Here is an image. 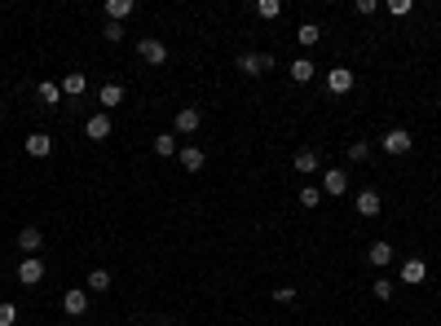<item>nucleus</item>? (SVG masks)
I'll return each instance as SVG.
<instances>
[{"label": "nucleus", "instance_id": "423d86ee", "mask_svg": "<svg viewBox=\"0 0 441 326\" xmlns=\"http://www.w3.org/2000/svg\"><path fill=\"white\" fill-rule=\"evenodd\" d=\"M379 146H384L388 154H406L411 150V132L406 128H388L384 137H379Z\"/></svg>", "mask_w": 441, "mask_h": 326}, {"label": "nucleus", "instance_id": "f03ea898", "mask_svg": "<svg viewBox=\"0 0 441 326\" xmlns=\"http://www.w3.org/2000/svg\"><path fill=\"white\" fill-rule=\"evenodd\" d=\"M137 53L146 57L150 66H163V62H168V44L154 40V35H141V40H137Z\"/></svg>", "mask_w": 441, "mask_h": 326}, {"label": "nucleus", "instance_id": "412c9836", "mask_svg": "<svg viewBox=\"0 0 441 326\" xmlns=\"http://www.w3.org/2000/svg\"><path fill=\"white\" fill-rule=\"evenodd\" d=\"M366 260H371L375 269H384V264L393 260V243H371V251H366Z\"/></svg>", "mask_w": 441, "mask_h": 326}, {"label": "nucleus", "instance_id": "ddd939ff", "mask_svg": "<svg viewBox=\"0 0 441 326\" xmlns=\"http://www.w3.org/2000/svg\"><path fill=\"white\" fill-rule=\"evenodd\" d=\"M177 159H181V167H186V172H199V167L208 163V154L199 150V146H181V150H177Z\"/></svg>", "mask_w": 441, "mask_h": 326}, {"label": "nucleus", "instance_id": "bb28decb", "mask_svg": "<svg viewBox=\"0 0 441 326\" xmlns=\"http://www.w3.org/2000/svg\"><path fill=\"white\" fill-rule=\"evenodd\" d=\"M349 159H353V163H366V159H371V146H366V141H353V146H349Z\"/></svg>", "mask_w": 441, "mask_h": 326}, {"label": "nucleus", "instance_id": "aec40b11", "mask_svg": "<svg viewBox=\"0 0 441 326\" xmlns=\"http://www.w3.org/2000/svg\"><path fill=\"white\" fill-rule=\"evenodd\" d=\"M314 75H318V66L309 62V57H296V62H291V80H296V84H309Z\"/></svg>", "mask_w": 441, "mask_h": 326}, {"label": "nucleus", "instance_id": "0eeeda50", "mask_svg": "<svg viewBox=\"0 0 441 326\" xmlns=\"http://www.w3.org/2000/svg\"><path fill=\"white\" fill-rule=\"evenodd\" d=\"M327 89L336 93V98H344V93L353 89V71H349V66H331V71H327Z\"/></svg>", "mask_w": 441, "mask_h": 326}, {"label": "nucleus", "instance_id": "393cba45", "mask_svg": "<svg viewBox=\"0 0 441 326\" xmlns=\"http://www.w3.org/2000/svg\"><path fill=\"white\" fill-rule=\"evenodd\" d=\"M256 14L265 18V22H273V18L282 14V5H278V0H256Z\"/></svg>", "mask_w": 441, "mask_h": 326}, {"label": "nucleus", "instance_id": "7c9ffc66", "mask_svg": "<svg viewBox=\"0 0 441 326\" xmlns=\"http://www.w3.org/2000/svg\"><path fill=\"white\" fill-rule=\"evenodd\" d=\"M375 296L379 300H393V282H388V278H375Z\"/></svg>", "mask_w": 441, "mask_h": 326}, {"label": "nucleus", "instance_id": "1a4fd4ad", "mask_svg": "<svg viewBox=\"0 0 441 326\" xmlns=\"http://www.w3.org/2000/svg\"><path fill=\"white\" fill-rule=\"evenodd\" d=\"M22 146H27V154H31V159H49V150H53V137H49V132H31V137L22 141Z\"/></svg>", "mask_w": 441, "mask_h": 326}, {"label": "nucleus", "instance_id": "9b49d317", "mask_svg": "<svg viewBox=\"0 0 441 326\" xmlns=\"http://www.w3.org/2000/svg\"><path fill=\"white\" fill-rule=\"evenodd\" d=\"M291 167H296V172H300V176H309V172H318V150H314V146L296 150V154H291Z\"/></svg>", "mask_w": 441, "mask_h": 326}, {"label": "nucleus", "instance_id": "39448f33", "mask_svg": "<svg viewBox=\"0 0 441 326\" xmlns=\"http://www.w3.org/2000/svg\"><path fill=\"white\" fill-rule=\"evenodd\" d=\"M89 305H93V300H89V291H84V287H71V291L62 296V309L71 313V318H84V313H89Z\"/></svg>", "mask_w": 441, "mask_h": 326}, {"label": "nucleus", "instance_id": "b1692460", "mask_svg": "<svg viewBox=\"0 0 441 326\" xmlns=\"http://www.w3.org/2000/svg\"><path fill=\"white\" fill-rule=\"evenodd\" d=\"M89 291H93V296L111 291V273H106V269H93V273H89Z\"/></svg>", "mask_w": 441, "mask_h": 326}, {"label": "nucleus", "instance_id": "f257e3e1", "mask_svg": "<svg viewBox=\"0 0 441 326\" xmlns=\"http://www.w3.org/2000/svg\"><path fill=\"white\" fill-rule=\"evenodd\" d=\"M199 128H204V115H199V106H181V111H177V119H172V132H177V137H195Z\"/></svg>", "mask_w": 441, "mask_h": 326}, {"label": "nucleus", "instance_id": "cd10ccee", "mask_svg": "<svg viewBox=\"0 0 441 326\" xmlns=\"http://www.w3.org/2000/svg\"><path fill=\"white\" fill-rule=\"evenodd\" d=\"M384 9H388V14H393V18H406V14H411V9H415V5H411V0H388V5H384Z\"/></svg>", "mask_w": 441, "mask_h": 326}, {"label": "nucleus", "instance_id": "6ab92c4d", "mask_svg": "<svg viewBox=\"0 0 441 326\" xmlns=\"http://www.w3.org/2000/svg\"><path fill=\"white\" fill-rule=\"evenodd\" d=\"M424 278H428V264L424 260H406V264H402V282H424Z\"/></svg>", "mask_w": 441, "mask_h": 326}, {"label": "nucleus", "instance_id": "2eb2a0df", "mask_svg": "<svg viewBox=\"0 0 441 326\" xmlns=\"http://www.w3.org/2000/svg\"><path fill=\"white\" fill-rule=\"evenodd\" d=\"M106 22H124L128 14H133V0H106Z\"/></svg>", "mask_w": 441, "mask_h": 326}, {"label": "nucleus", "instance_id": "4be33fe9", "mask_svg": "<svg viewBox=\"0 0 441 326\" xmlns=\"http://www.w3.org/2000/svg\"><path fill=\"white\" fill-rule=\"evenodd\" d=\"M177 141H181L177 132H159V137H154V154H177V150H181Z\"/></svg>", "mask_w": 441, "mask_h": 326}, {"label": "nucleus", "instance_id": "a878e982", "mask_svg": "<svg viewBox=\"0 0 441 326\" xmlns=\"http://www.w3.org/2000/svg\"><path fill=\"white\" fill-rule=\"evenodd\" d=\"M318 203H323V190H318V185H305V190H300V208H318Z\"/></svg>", "mask_w": 441, "mask_h": 326}, {"label": "nucleus", "instance_id": "473e14b6", "mask_svg": "<svg viewBox=\"0 0 441 326\" xmlns=\"http://www.w3.org/2000/svg\"><path fill=\"white\" fill-rule=\"evenodd\" d=\"M375 9H379L375 0H357V5H353V14H362V18H366V14H375Z\"/></svg>", "mask_w": 441, "mask_h": 326}, {"label": "nucleus", "instance_id": "c756f323", "mask_svg": "<svg viewBox=\"0 0 441 326\" xmlns=\"http://www.w3.org/2000/svg\"><path fill=\"white\" fill-rule=\"evenodd\" d=\"M18 322V305H0V326H14Z\"/></svg>", "mask_w": 441, "mask_h": 326}, {"label": "nucleus", "instance_id": "2f4dec72", "mask_svg": "<svg viewBox=\"0 0 441 326\" xmlns=\"http://www.w3.org/2000/svg\"><path fill=\"white\" fill-rule=\"evenodd\" d=\"M273 300H278V305H291V300H296V287H278Z\"/></svg>", "mask_w": 441, "mask_h": 326}, {"label": "nucleus", "instance_id": "f8f14e48", "mask_svg": "<svg viewBox=\"0 0 441 326\" xmlns=\"http://www.w3.org/2000/svg\"><path fill=\"white\" fill-rule=\"evenodd\" d=\"M323 190H327L331 199H340L344 190H349V172H340V167H331V172L323 176Z\"/></svg>", "mask_w": 441, "mask_h": 326}, {"label": "nucleus", "instance_id": "7ed1b4c3", "mask_svg": "<svg viewBox=\"0 0 441 326\" xmlns=\"http://www.w3.org/2000/svg\"><path fill=\"white\" fill-rule=\"evenodd\" d=\"M273 66V53H238V71L243 75H265Z\"/></svg>", "mask_w": 441, "mask_h": 326}, {"label": "nucleus", "instance_id": "72a5a7b5", "mask_svg": "<svg viewBox=\"0 0 441 326\" xmlns=\"http://www.w3.org/2000/svg\"><path fill=\"white\" fill-rule=\"evenodd\" d=\"M0 119H5V102H0Z\"/></svg>", "mask_w": 441, "mask_h": 326}, {"label": "nucleus", "instance_id": "5701e85b", "mask_svg": "<svg viewBox=\"0 0 441 326\" xmlns=\"http://www.w3.org/2000/svg\"><path fill=\"white\" fill-rule=\"evenodd\" d=\"M296 40H300V44H305V49H314V44H318V40H323V31H318V22H305V27H300V31H296Z\"/></svg>", "mask_w": 441, "mask_h": 326}, {"label": "nucleus", "instance_id": "20e7f679", "mask_svg": "<svg viewBox=\"0 0 441 326\" xmlns=\"http://www.w3.org/2000/svg\"><path fill=\"white\" fill-rule=\"evenodd\" d=\"M18 282L22 287H40L44 282V260L40 256H27V260L18 264Z\"/></svg>", "mask_w": 441, "mask_h": 326}, {"label": "nucleus", "instance_id": "f3484780", "mask_svg": "<svg viewBox=\"0 0 441 326\" xmlns=\"http://www.w3.org/2000/svg\"><path fill=\"white\" fill-rule=\"evenodd\" d=\"M35 98H40L44 106H57V102H62V84H53V80H40V89H35Z\"/></svg>", "mask_w": 441, "mask_h": 326}, {"label": "nucleus", "instance_id": "dca6fc26", "mask_svg": "<svg viewBox=\"0 0 441 326\" xmlns=\"http://www.w3.org/2000/svg\"><path fill=\"white\" fill-rule=\"evenodd\" d=\"M84 89H89L84 71H71V75H62V93H71V98H84Z\"/></svg>", "mask_w": 441, "mask_h": 326}, {"label": "nucleus", "instance_id": "a211bd4d", "mask_svg": "<svg viewBox=\"0 0 441 326\" xmlns=\"http://www.w3.org/2000/svg\"><path fill=\"white\" fill-rule=\"evenodd\" d=\"M98 102L106 106V111H115V106L124 102V89H119V84H102V89H98Z\"/></svg>", "mask_w": 441, "mask_h": 326}, {"label": "nucleus", "instance_id": "9d476101", "mask_svg": "<svg viewBox=\"0 0 441 326\" xmlns=\"http://www.w3.org/2000/svg\"><path fill=\"white\" fill-rule=\"evenodd\" d=\"M40 247H44V234H40L35 225H27V229L18 234V251H22V256H35Z\"/></svg>", "mask_w": 441, "mask_h": 326}, {"label": "nucleus", "instance_id": "c85d7f7f", "mask_svg": "<svg viewBox=\"0 0 441 326\" xmlns=\"http://www.w3.org/2000/svg\"><path fill=\"white\" fill-rule=\"evenodd\" d=\"M102 35H106L111 44H119V40H124V27H119V22H106V27H102Z\"/></svg>", "mask_w": 441, "mask_h": 326}, {"label": "nucleus", "instance_id": "6e6552de", "mask_svg": "<svg viewBox=\"0 0 441 326\" xmlns=\"http://www.w3.org/2000/svg\"><path fill=\"white\" fill-rule=\"evenodd\" d=\"M84 137H89V141H106V137H111V115H106V111L89 115V124H84Z\"/></svg>", "mask_w": 441, "mask_h": 326}, {"label": "nucleus", "instance_id": "4468645a", "mask_svg": "<svg viewBox=\"0 0 441 326\" xmlns=\"http://www.w3.org/2000/svg\"><path fill=\"white\" fill-rule=\"evenodd\" d=\"M357 212H362L366 221L379 216V190H362V194H357Z\"/></svg>", "mask_w": 441, "mask_h": 326}]
</instances>
